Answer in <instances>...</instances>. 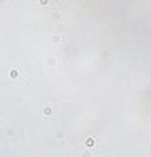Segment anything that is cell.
<instances>
[{"label": "cell", "mask_w": 151, "mask_h": 157, "mask_svg": "<svg viewBox=\"0 0 151 157\" xmlns=\"http://www.w3.org/2000/svg\"><path fill=\"white\" fill-rule=\"evenodd\" d=\"M43 62H45V66H49V68H56V66H58V57L56 55H47Z\"/></svg>", "instance_id": "1"}, {"label": "cell", "mask_w": 151, "mask_h": 157, "mask_svg": "<svg viewBox=\"0 0 151 157\" xmlns=\"http://www.w3.org/2000/svg\"><path fill=\"white\" fill-rule=\"evenodd\" d=\"M43 115H45V117H51V115H53V106H51V104H45V106H43Z\"/></svg>", "instance_id": "2"}, {"label": "cell", "mask_w": 151, "mask_h": 157, "mask_svg": "<svg viewBox=\"0 0 151 157\" xmlns=\"http://www.w3.org/2000/svg\"><path fill=\"white\" fill-rule=\"evenodd\" d=\"M85 147H87V149H94V147H96V140H94V138H85Z\"/></svg>", "instance_id": "3"}, {"label": "cell", "mask_w": 151, "mask_h": 157, "mask_svg": "<svg viewBox=\"0 0 151 157\" xmlns=\"http://www.w3.org/2000/svg\"><path fill=\"white\" fill-rule=\"evenodd\" d=\"M51 42L60 45V42H62V34H53V36H51Z\"/></svg>", "instance_id": "4"}, {"label": "cell", "mask_w": 151, "mask_h": 157, "mask_svg": "<svg viewBox=\"0 0 151 157\" xmlns=\"http://www.w3.org/2000/svg\"><path fill=\"white\" fill-rule=\"evenodd\" d=\"M9 77H11V79H17V77H19V70H15V68L9 70Z\"/></svg>", "instance_id": "5"}]
</instances>
